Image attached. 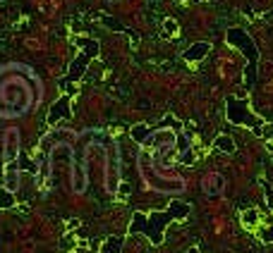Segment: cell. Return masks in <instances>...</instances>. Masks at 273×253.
I'll use <instances>...</instances> for the list:
<instances>
[{
    "instance_id": "10",
    "label": "cell",
    "mask_w": 273,
    "mask_h": 253,
    "mask_svg": "<svg viewBox=\"0 0 273 253\" xmlns=\"http://www.w3.org/2000/svg\"><path fill=\"white\" fill-rule=\"evenodd\" d=\"M101 24H103L108 31H113V34H132V31H130L118 17H113V14H101Z\"/></svg>"
},
{
    "instance_id": "12",
    "label": "cell",
    "mask_w": 273,
    "mask_h": 253,
    "mask_svg": "<svg viewBox=\"0 0 273 253\" xmlns=\"http://www.w3.org/2000/svg\"><path fill=\"white\" fill-rule=\"evenodd\" d=\"M130 137H132L134 144H144L151 137V127L149 124H134L132 129H130Z\"/></svg>"
},
{
    "instance_id": "22",
    "label": "cell",
    "mask_w": 273,
    "mask_h": 253,
    "mask_svg": "<svg viewBox=\"0 0 273 253\" xmlns=\"http://www.w3.org/2000/svg\"><path fill=\"white\" fill-rule=\"evenodd\" d=\"M180 160H182V165H194V153H192V151H185Z\"/></svg>"
},
{
    "instance_id": "26",
    "label": "cell",
    "mask_w": 273,
    "mask_h": 253,
    "mask_svg": "<svg viewBox=\"0 0 273 253\" xmlns=\"http://www.w3.org/2000/svg\"><path fill=\"white\" fill-rule=\"evenodd\" d=\"M187 253H202V251H199V246H192V248H187Z\"/></svg>"
},
{
    "instance_id": "2",
    "label": "cell",
    "mask_w": 273,
    "mask_h": 253,
    "mask_svg": "<svg viewBox=\"0 0 273 253\" xmlns=\"http://www.w3.org/2000/svg\"><path fill=\"white\" fill-rule=\"evenodd\" d=\"M225 41L230 43V46H235V48L247 57L245 79H247V89H252L254 84H257V67H259V48H257L254 38L247 34L245 29L230 27L228 31H225Z\"/></svg>"
},
{
    "instance_id": "20",
    "label": "cell",
    "mask_w": 273,
    "mask_h": 253,
    "mask_svg": "<svg viewBox=\"0 0 273 253\" xmlns=\"http://www.w3.org/2000/svg\"><path fill=\"white\" fill-rule=\"evenodd\" d=\"M175 148H177V151H180V153H185V151H189V139L187 137H185V134H180V137H177L175 139Z\"/></svg>"
},
{
    "instance_id": "3",
    "label": "cell",
    "mask_w": 273,
    "mask_h": 253,
    "mask_svg": "<svg viewBox=\"0 0 273 253\" xmlns=\"http://www.w3.org/2000/svg\"><path fill=\"white\" fill-rule=\"evenodd\" d=\"M225 117L230 124H240V127H252L257 137H264V120L257 117L252 110L247 108V101H240L238 96L225 98Z\"/></svg>"
},
{
    "instance_id": "5",
    "label": "cell",
    "mask_w": 273,
    "mask_h": 253,
    "mask_svg": "<svg viewBox=\"0 0 273 253\" xmlns=\"http://www.w3.org/2000/svg\"><path fill=\"white\" fill-rule=\"evenodd\" d=\"M139 165H141V172H147L151 186L158 189V191H170V193H173V191H182V189H185V182H166V179H161L156 172L149 170V163H147V158H144V155H139Z\"/></svg>"
},
{
    "instance_id": "24",
    "label": "cell",
    "mask_w": 273,
    "mask_h": 253,
    "mask_svg": "<svg viewBox=\"0 0 273 253\" xmlns=\"http://www.w3.org/2000/svg\"><path fill=\"white\" fill-rule=\"evenodd\" d=\"M166 124H173V129H177V127H180V122H177V120H175V117H163V120H161V127H166Z\"/></svg>"
},
{
    "instance_id": "23",
    "label": "cell",
    "mask_w": 273,
    "mask_h": 253,
    "mask_svg": "<svg viewBox=\"0 0 273 253\" xmlns=\"http://www.w3.org/2000/svg\"><path fill=\"white\" fill-rule=\"evenodd\" d=\"M115 191H118L120 196H130V191H132V186L127 184V182H122V184H120L118 189H115Z\"/></svg>"
},
{
    "instance_id": "6",
    "label": "cell",
    "mask_w": 273,
    "mask_h": 253,
    "mask_svg": "<svg viewBox=\"0 0 273 253\" xmlns=\"http://www.w3.org/2000/svg\"><path fill=\"white\" fill-rule=\"evenodd\" d=\"M72 112H70V96H60L56 103H53V108L48 110V117H46V122L48 127H56L58 122H63L67 120Z\"/></svg>"
},
{
    "instance_id": "21",
    "label": "cell",
    "mask_w": 273,
    "mask_h": 253,
    "mask_svg": "<svg viewBox=\"0 0 273 253\" xmlns=\"http://www.w3.org/2000/svg\"><path fill=\"white\" fill-rule=\"evenodd\" d=\"M58 86H60L63 91H67V93H75V84L67 82V79H60V82H58Z\"/></svg>"
},
{
    "instance_id": "4",
    "label": "cell",
    "mask_w": 273,
    "mask_h": 253,
    "mask_svg": "<svg viewBox=\"0 0 273 253\" xmlns=\"http://www.w3.org/2000/svg\"><path fill=\"white\" fill-rule=\"evenodd\" d=\"M75 46L77 48H82V53L75 57V60L70 62V69H67V82H79L82 76H84L86 67H89L91 60H96L98 57V41H94V38H75Z\"/></svg>"
},
{
    "instance_id": "1",
    "label": "cell",
    "mask_w": 273,
    "mask_h": 253,
    "mask_svg": "<svg viewBox=\"0 0 273 253\" xmlns=\"http://www.w3.org/2000/svg\"><path fill=\"white\" fill-rule=\"evenodd\" d=\"M189 212H192V205L173 199L166 210H151V212L137 210L132 215V222L127 227V232L144 234V237H149V241H151L154 246H158V244H163V232H166V227H168L173 220L187 218Z\"/></svg>"
},
{
    "instance_id": "9",
    "label": "cell",
    "mask_w": 273,
    "mask_h": 253,
    "mask_svg": "<svg viewBox=\"0 0 273 253\" xmlns=\"http://www.w3.org/2000/svg\"><path fill=\"white\" fill-rule=\"evenodd\" d=\"M20 186V163L17 160H10L5 165V189L14 191Z\"/></svg>"
},
{
    "instance_id": "13",
    "label": "cell",
    "mask_w": 273,
    "mask_h": 253,
    "mask_svg": "<svg viewBox=\"0 0 273 253\" xmlns=\"http://www.w3.org/2000/svg\"><path fill=\"white\" fill-rule=\"evenodd\" d=\"M120 251H122V239L120 237H108L98 253H120Z\"/></svg>"
},
{
    "instance_id": "17",
    "label": "cell",
    "mask_w": 273,
    "mask_h": 253,
    "mask_svg": "<svg viewBox=\"0 0 273 253\" xmlns=\"http://www.w3.org/2000/svg\"><path fill=\"white\" fill-rule=\"evenodd\" d=\"M163 29H166L168 34H177V31H180V24H177L173 17H166V20H163Z\"/></svg>"
},
{
    "instance_id": "15",
    "label": "cell",
    "mask_w": 273,
    "mask_h": 253,
    "mask_svg": "<svg viewBox=\"0 0 273 253\" xmlns=\"http://www.w3.org/2000/svg\"><path fill=\"white\" fill-rule=\"evenodd\" d=\"M221 189H223V179H221V174H211L209 184H206V193H209V196H218Z\"/></svg>"
},
{
    "instance_id": "7",
    "label": "cell",
    "mask_w": 273,
    "mask_h": 253,
    "mask_svg": "<svg viewBox=\"0 0 273 253\" xmlns=\"http://www.w3.org/2000/svg\"><path fill=\"white\" fill-rule=\"evenodd\" d=\"M209 50H211L209 41H196V43H192L185 53H182V57H185L187 62H199V60H204V57L209 55Z\"/></svg>"
},
{
    "instance_id": "27",
    "label": "cell",
    "mask_w": 273,
    "mask_h": 253,
    "mask_svg": "<svg viewBox=\"0 0 273 253\" xmlns=\"http://www.w3.org/2000/svg\"><path fill=\"white\" fill-rule=\"evenodd\" d=\"M175 3H185V0H175Z\"/></svg>"
},
{
    "instance_id": "19",
    "label": "cell",
    "mask_w": 273,
    "mask_h": 253,
    "mask_svg": "<svg viewBox=\"0 0 273 253\" xmlns=\"http://www.w3.org/2000/svg\"><path fill=\"white\" fill-rule=\"evenodd\" d=\"M259 239L261 241H266V244H273V227H261L259 229Z\"/></svg>"
},
{
    "instance_id": "25",
    "label": "cell",
    "mask_w": 273,
    "mask_h": 253,
    "mask_svg": "<svg viewBox=\"0 0 273 253\" xmlns=\"http://www.w3.org/2000/svg\"><path fill=\"white\" fill-rule=\"evenodd\" d=\"M79 225H82L79 220H70V222H67V232H72V229H77Z\"/></svg>"
},
{
    "instance_id": "16",
    "label": "cell",
    "mask_w": 273,
    "mask_h": 253,
    "mask_svg": "<svg viewBox=\"0 0 273 253\" xmlns=\"http://www.w3.org/2000/svg\"><path fill=\"white\" fill-rule=\"evenodd\" d=\"M14 205H17L14 191H10V189H0V208L10 210V208H14Z\"/></svg>"
},
{
    "instance_id": "8",
    "label": "cell",
    "mask_w": 273,
    "mask_h": 253,
    "mask_svg": "<svg viewBox=\"0 0 273 253\" xmlns=\"http://www.w3.org/2000/svg\"><path fill=\"white\" fill-rule=\"evenodd\" d=\"M20 155V131L17 129H10L5 137V160H17Z\"/></svg>"
},
{
    "instance_id": "28",
    "label": "cell",
    "mask_w": 273,
    "mask_h": 253,
    "mask_svg": "<svg viewBox=\"0 0 273 253\" xmlns=\"http://www.w3.org/2000/svg\"><path fill=\"white\" fill-rule=\"evenodd\" d=\"M196 3H204V0H196Z\"/></svg>"
},
{
    "instance_id": "14",
    "label": "cell",
    "mask_w": 273,
    "mask_h": 253,
    "mask_svg": "<svg viewBox=\"0 0 273 253\" xmlns=\"http://www.w3.org/2000/svg\"><path fill=\"white\" fill-rule=\"evenodd\" d=\"M240 220H242V225L245 227H254L257 222H259V210H257V208H247V210H242Z\"/></svg>"
},
{
    "instance_id": "18",
    "label": "cell",
    "mask_w": 273,
    "mask_h": 253,
    "mask_svg": "<svg viewBox=\"0 0 273 253\" xmlns=\"http://www.w3.org/2000/svg\"><path fill=\"white\" fill-rule=\"evenodd\" d=\"M259 184L264 186V193H266V205H268V208H271V210H273V186L268 184L266 179H261Z\"/></svg>"
},
{
    "instance_id": "11",
    "label": "cell",
    "mask_w": 273,
    "mask_h": 253,
    "mask_svg": "<svg viewBox=\"0 0 273 253\" xmlns=\"http://www.w3.org/2000/svg\"><path fill=\"white\" fill-rule=\"evenodd\" d=\"M213 148L225 153V155H232V153H235V141H232L228 134H221V137L213 139Z\"/></svg>"
}]
</instances>
